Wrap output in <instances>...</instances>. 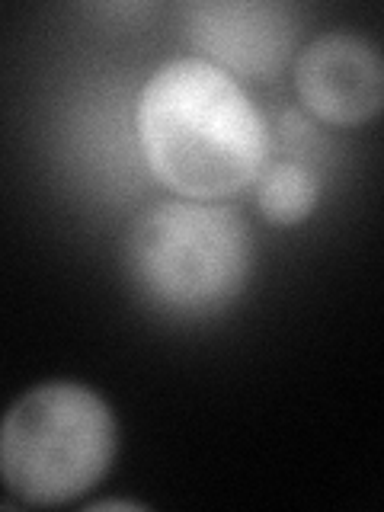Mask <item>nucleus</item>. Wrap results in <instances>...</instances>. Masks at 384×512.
Listing matches in <instances>:
<instances>
[{
	"instance_id": "obj_2",
	"label": "nucleus",
	"mask_w": 384,
	"mask_h": 512,
	"mask_svg": "<svg viewBox=\"0 0 384 512\" xmlns=\"http://www.w3.org/2000/svg\"><path fill=\"white\" fill-rule=\"evenodd\" d=\"M132 292L173 320L228 311L253 272V237L244 215L221 202L160 199L141 208L122 240Z\"/></svg>"
},
{
	"instance_id": "obj_3",
	"label": "nucleus",
	"mask_w": 384,
	"mask_h": 512,
	"mask_svg": "<svg viewBox=\"0 0 384 512\" xmlns=\"http://www.w3.org/2000/svg\"><path fill=\"white\" fill-rule=\"evenodd\" d=\"M119 426L106 400L77 381H45L10 404L0 426V477L26 506H64L109 474Z\"/></svg>"
},
{
	"instance_id": "obj_4",
	"label": "nucleus",
	"mask_w": 384,
	"mask_h": 512,
	"mask_svg": "<svg viewBox=\"0 0 384 512\" xmlns=\"http://www.w3.org/2000/svg\"><path fill=\"white\" fill-rule=\"evenodd\" d=\"M196 55L244 80H276L295 64L298 16L276 0H199L183 10Z\"/></svg>"
},
{
	"instance_id": "obj_7",
	"label": "nucleus",
	"mask_w": 384,
	"mask_h": 512,
	"mask_svg": "<svg viewBox=\"0 0 384 512\" xmlns=\"http://www.w3.org/2000/svg\"><path fill=\"white\" fill-rule=\"evenodd\" d=\"M90 509H138L135 503H122V500H103V503H93Z\"/></svg>"
},
{
	"instance_id": "obj_5",
	"label": "nucleus",
	"mask_w": 384,
	"mask_h": 512,
	"mask_svg": "<svg viewBox=\"0 0 384 512\" xmlns=\"http://www.w3.org/2000/svg\"><path fill=\"white\" fill-rule=\"evenodd\" d=\"M298 103L330 128H356L384 112V55L359 32H324L292 64Z\"/></svg>"
},
{
	"instance_id": "obj_6",
	"label": "nucleus",
	"mask_w": 384,
	"mask_h": 512,
	"mask_svg": "<svg viewBox=\"0 0 384 512\" xmlns=\"http://www.w3.org/2000/svg\"><path fill=\"white\" fill-rule=\"evenodd\" d=\"M320 173L314 167V160L301 154H288L272 160L266 170L260 173V180L253 183V196L260 215L276 224V228H295L304 218L314 215V208L320 202Z\"/></svg>"
},
{
	"instance_id": "obj_1",
	"label": "nucleus",
	"mask_w": 384,
	"mask_h": 512,
	"mask_svg": "<svg viewBox=\"0 0 384 512\" xmlns=\"http://www.w3.org/2000/svg\"><path fill=\"white\" fill-rule=\"evenodd\" d=\"M135 135L151 176L180 199L240 196L272 157L269 125L253 96L199 55H176L144 80Z\"/></svg>"
}]
</instances>
